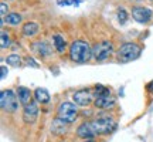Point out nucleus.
<instances>
[{
    "instance_id": "412c9836",
    "label": "nucleus",
    "mask_w": 153,
    "mask_h": 142,
    "mask_svg": "<svg viewBox=\"0 0 153 142\" xmlns=\"http://www.w3.org/2000/svg\"><path fill=\"white\" fill-rule=\"evenodd\" d=\"M95 93H97V97H101V95H109L111 91L109 88L104 87V85H97L95 87Z\"/></svg>"
},
{
    "instance_id": "1a4fd4ad",
    "label": "nucleus",
    "mask_w": 153,
    "mask_h": 142,
    "mask_svg": "<svg viewBox=\"0 0 153 142\" xmlns=\"http://www.w3.org/2000/svg\"><path fill=\"white\" fill-rule=\"evenodd\" d=\"M72 99H74V102H75L76 105L87 107V105H89L94 101V97H92V93H91L89 90H79V91L74 93Z\"/></svg>"
},
{
    "instance_id": "4be33fe9",
    "label": "nucleus",
    "mask_w": 153,
    "mask_h": 142,
    "mask_svg": "<svg viewBox=\"0 0 153 142\" xmlns=\"http://www.w3.org/2000/svg\"><path fill=\"white\" fill-rule=\"evenodd\" d=\"M118 20H119L120 24H125L126 20H128V13H126L125 9H119L118 10Z\"/></svg>"
},
{
    "instance_id": "5701e85b",
    "label": "nucleus",
    "mask_w": 153,
    "mask_h": 142,
    "mask_svg": "<svg viewBox=\"0 0 153 142\" xmlns=\"http://www.w3.org/2000/svg\"><path fill=\"white\" fill-rule=\"evenodd\" d=\"M7 10H9L7 4H6V3H1V4H0V11H1V16L3 17H4V14L7 13Z\"/></svg>"
},
{
    "instance_id": "f257e3e1",
    "label": "nucleus",
    "mask_w": 153,
    "mask_h": 142,
    "mask_svg": "<svg viewBox=\"0 0 153 142\" xmlns=\"http://www.w3.org/2000/svg\"><path fill=\"white\" fill-rule=\"evenodd\" d=\"M70 57L75 63H87L92 58V49L84 40H75L70 47Z\"/></svg>"
},
{
    "instance_id": "6e6552de",
    "label": "nucleus",
    "mask_w": 153,
    "mask_h": 142,
    "mask_svg": "<svg viewBox=\"0 0 153 142\" xmlns=\"http://www.w3.org/2000/svg\"><path fill=\"white\" fill-rule=\"evenodd\" d=\"M38 117V105L37 101H31L30 104H27L24 107V111H23V121L26 124H34L36 120Z\"/></svg>"
},
{
    "instance_id": "6ab92c4d",
    "label": "nucleus",
    "mask_w": 153,
    "mask_h": 142,
    "mask_svg": "<svg viewBox=\"0 0 153 142\" xmlns=\"http://www.w3.org/2000/svg\"><path fill=\"white\" fill-rule=\"evenodd\" d=\"M6 63L11 67H20V64H22V58H20V55L19 54H10L7 58H6Z\"/></svg>"
},
{
    "instance_id": "4468645a",
    "label": "nucleus",
    "mask_w": 153,
    "mask_h": 142,
    "mask_svg": "<svg viewBox=\"0 0 153 142\" xmlns=\"http://www.w3.org/2000/svg\"><path fill=\"white\" fill-rule=\"evenodd\" d=\"M67 126H68V122L60 120V118H57V120L53 121L51 131L54 132V134H57V135H61V134H64V132L67 131Z\"/></svg>"
},
{
    "instance_id": "9d476101",
    "label": "nucleus",
    "mask_w": 153,
    "mask_h": 142,
    "mask_svg": "<svg viewBox=\"0 0 153 142\" xmlns=\"http://www.w3.org/2000/svg\"><path fill=\"white\" fill-rule=\"evenodd\" d=\"M76 135L79 138H84L85 141H87V139H92L94 137H97V132L94 129L92 122H91V121L82 122L81 125L78 126V129H76Z\"/></svg>"
},
{
    "instance_id": "ddd939ff",
    "label": "nucleus",
    "mask_w": 153,
    "mask_h": 142,
    "mask_svg": "<svg viewBox=\"0 0 153 142\" xmlns=\"http://www.w3.org/2000/svg\"><path fill=\"white\" fill-rule=\"evenodd\" d=\"M38 24L34 22H28L26 23L24 26H23L22 28V33L26 36V37H33V36H36V34L38 33Z\"/></svg>"
},
{
    "instance_id": "b1692460",
    "label": "nucleus",
    "mask_w": 153,
    "mask_h": 142,
    "mask_svg": "<svg viewBox=\"0 0 153 142\" xmlns=\"http://www.w3.org/2000/svg\"><path fill=\"white\" fill-rule=\"evenodd\" d=\"M27 64H28V66H33V67H36V68H37V67H38V64H37V63H36V61L33 60V58H31V57H28V58H27Z\"/></svg>"
},
{
    "instance_id": "f3484780",
    "label": "nucleus",
    "mask_w": 153,
    "mask_h": 142,
    "mask_svg": "<svg viewBox=\"0 0 153 142\" xmlns=\"http://www.w3.org/2000/svg\"><path fill=\"white\" fill-rule=\"evenodd\" d=\"M53 43H54V47L58 53H64L67 49V41L64 40V37L61 34H54L53 37Z\"/></svg>"
},
{
    "instance_id": "7ed1b4c3",
    "label": "nucleus",
    "mask_w": 153,
    "mask_h": 142,
    "mask_svg": "<svg viewBox=\"0 0 153 142\" xmlns=\"http://www.w3.org/2000/svg\"><path fill=\"white\" fill-rule=\"evenodd\" d=\"M78 117V109H76V104L75 102H61L58 109H57V118L65 121L68 124H71L76 120Z\"/></svg>"
},
{
    "instance_id": "aec40b11",
    "label": "nucleus",
    "mask_w": 153,
    "mask_h": 142,
    "mask_svg": "<svg viewBox=\"0 0 153 142\" xmlns=\"http://www.w3.org/2000/svg\"><path fill=\"white\" fill-rule=\"evenodd\" d=\"M1 40H0V44H1V49H7L9 46H10V37H9V34L7 31L4 30H1Z\"/></svg>"
},
{
    "instance_id": "f03ea898",
    "label": "nucleus",
    "mask_w": 153,
    "mask_h": 142,
    "mask_svg": "<svg viewBox=\"0 0 153 142\" xmlns=\"http://www.w3.org/2000/svg\"><path fill=\"white\" fill-rule=\"evenodd\" d=\"M140 53H142V49L136 43H125L118 50V60L120 63H129V61L136 60Z\"/></svg>"
},
{
    "instance_id": "0eeeda50",
    "label": "nucleus",
    "mask_w": 153,
    "mask_h": 142,
    "mask_svg": "<svg viewBox=\"0 0 153 142\" xmlns=\"http://www.w3.org/2000/svg\"><path fill=\"white\" fill-rule=\"evenodd\" d=\"M152 10L148 9V7H143V6H136L132 9V17L133 20L140 24H146L149 23V20L152 19Z\"/></svg>"
},
{
    "instance_id": "393cba45",
    "label": "nucleus",
    "mask_w": 153,
    "mask_h": 142,
    "mask_svg": "<svg viewBox=\"0 0 153 142\" xmlns=\"http://www.w3.org/2000/svg\"><path fill=\"white\" fill-rule=\"evenodd\" d=\"M6 75H7V68H6L4 66H1V75H0V78H1V80H4Z\"/></svg>"
},
{
    "instance_id": "bb28decb",
    "label": "nucleus",
    "mask_w": 153,
    "mask_h": 142,
    "mask_svg": "<svg viewBox=\"0 0 153 142\" xmlns=\"http://www.w3.org/2000/svg\"><path fill=\"white\" fill-rule=\"evenodd\" d=\"M84 142H95L94 139H87V141H84Z\"/></svg>"
},
{
    "instance_id": "a211bd4d",
    "label": "nucleus",
    "mask_w": 153,
    "mask_h": 142,
    "mask_svg": "<svg viewBox=\"0 0 153 142\" xmlns=\"http://www.w3.org/2000/svg\"><path fill=\"white\" fill-rule=\"evenodd\" d=\"M3 20H4V23L10 24V26H19L22 23V16L19 13H9Z\"/></svg>"
},
{
    "instance_id": "9b49d317",
    "label": "nucleus",
    "mask_w": 153,
    "mask_h": 142,
    "mask_svg": "<svg viewBox=\"0 0 153 142\" xmlns=\"http://www.w3.org/2000/svg\"><path fill=\"white\" fill-rule=\"evenodd\" d=\"M94 104L97 108H102V109H109L115 105V98L109 95H101V97H97Z\"/></svg>"
},
{
    "instance_id": "dca6fc26",
    "label": "nucleus",
    "mask_w": 153,
    "mask_h": 142,
    "mask_svg": "<svg viewBox=\"0 0 153 142\" xmlns=\"http://www.w3.org/2000/svg\"><path fill=\"white\" fill-rule=\"evenodd\" d=\"M34 97H36V101L41 102V104H47L50 101V94L45 88H37L34 91Z\"/></svg>"
},
{
    "instance_id": "20e7f679",
    "label": "nucleus",
    "mask_w": 153,
    "mask_h": 142,
    "mask_svg": "<svg viewBox=\"0 0 153 142\" xmlns=\"http://www.w3.org/2000/svg\"><path fill=\"white\" fill-rule=\"evenodd\" d=\"M91 122H92V126H94V129H95V132H97V135L111 134L116 128L115 121L111 120L109 117H101V118H97V120L91 121Z\"/></svg>"
},
{
    "instance_id": "f8f14e48",
    "label": "nucleus",
    "mask_w": 153,
    "mask_h": 142,
    "mask_svg": "<svg viewBox=\"0 0 153 142\" xmlns=\"http://www.w3.org/2000/svg\"><path fill=\"white\" fill-rule=\"evenodd\" d=\"M17 95H19V101L20 104H23L24 107L31 102V91L26 87H19L17 88Z\"/></svg>"
},
{
    "instance_id": "423d86ee",
    "label": "nucleus",
    "mask_w": 153,
    "mask_h": 142,
    "mask_svg": "<svg viewBox=\"0 0 153 142\" xmlns=\"http://www.w3.org/2000/svg\"><path fill=\"white\" fill-rule=\"evenodd\" d=\"M114 51V46L111 41H101V43L95 44L92 49V57L97 61H105Z\"/></svg>"
},
{
    "instance_id": "a878e982",
    "label": "nucleus",
    "mask_w": 153,
    "mask_h": 142,
    "mask_svg": "<svg viewBox=\"0 0 153 142\" xmlns=\"http://www.w3.org/2000/svg\"><path fill=\"white\" fill-rule=\"evenodd\" d=\"M148 88H149V90H150V91H152V93H153V81H152V82H150V84H149V85H148Z\"/></svg>"
},
{
    "instance_id": "2eb2a0df",
    "label": "nucleus",
    "mask_w": 153,
    "mask_h": 142,
    "mask_svg": "<svg viewBox=\"0 0 153 142\" xmlns=\"http://www.w3.org/2000/svg\"><path fill=\"white\" fill-rule=\"evenodd\" d=\"M33 49L38 55H43V57H48L50 55V46L45 41H37V43H34Z\"/></svg>"
},
{
    "instance_id": "39448f33",
    "label": "nucleus",
    "mask_w": 153,
    "mask_h": 142,
    "mask_svg": "<svg viewBox=\"0 0 153 142\" xmlns=\"http://www.w3.org/2000/svg\"><path fill=\"white\" fill-rule=\"evenodd\" d=\"M0 105H1V109H4L7 112H14L19 107L16 94L11 90H3L0 93Z\"/></svg>"
}]
</instances>
